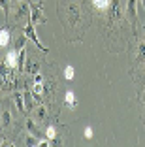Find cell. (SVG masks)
<instances>
[{"instance_id":"cell-1","label":"cell","mask_w":145,"mask_h":147,"mask_svg":"<svg viewBox=\"0 0 145 147\" xmlns=\"http://www.w3.org/2000/svg\"><path fill=\"white\" fill-rule=\"evenodd\" d=\"M30 6V23H45V15H43V2H28Z\"/></svg>"},{"instance_id":"cell-5","label":"cell","mask_w":145,"mask_h":147,"mask_svg":"<svg viewBox=\"0 0 145 147\" xmlns=\"http://www.w3.org/2000/svg\"><path fill=\"white\" fill-rule=\"evenodd\" d=\"M9 42H11V34H9V28H0V47H8Z\"/></svg>"},{"instance_id":"cell-8","label":"cell","mask_w":145,"mask_h":147,"mask_svg":"<svg viewBox=\"0 0 145 147\" xmlns=\"http://www.w3.org/2000/svg\"><path fill=\"white\" fill-rule=\"evenodd\" d=\"M64 106L66 108H70V109H74L77 106V100H76V94H74L72 91H68L66 94H64Z\"/></svg>"},{"instance_id":"cell-12","label":"cell","mask_w":145,"mask_h":147,"mask_svg":"<svg viewBox=\"0 0 145 147\" xmlns=\"http://www.w3.org/2000/svg\"><path fill=\"white\" fill-rule=\"evenodd\" d=\"M11 0H0V9L4 11V15H6V19H9V8H11Z\"/></svg>"},{"instance_id":"cell-17","label":"cell","mask_w":145,"mask_h":147,"mask_svg":"<svg viewBox=\"0 0 145 147\" xmlns=\"http://www.w3.org/2000/svg\"><path fill=\"white\" fill-rule=\"evenodd\" d=\"M25 72L26 74H32V76H34V74H38V64H36V62H28V66L25 68Z\"/></svg>"},{"instance_id":"cell-6","label":"cell","mask_w":145,"mask_h":147,"mask_svg":"<svg viewBox=\"0 0 145 147\" xmlns=\"http://www.w3.org/2000/svg\"><path fill=\"white\" fill-rule=\"evenodd\" d=\"M32 96H34V94L25 89V92H23V98H25V108H26V111H32V109H34V100H36V98H32Z\"/></svg>"},{"instance_id":"cell-20","label":"cell","mask_w":145,"mask_h":147,"mask_svg":"<svg viewBox=\"0 0 145 147\" xmlns=\"http://www.w3.org/2000/svg\"><path fill=\"white\" fill-rule=\"evenodd\" d=\"M4 83H6V74H2V72H0V89L4 87Z\"/></svg>"},{"instance_id":"cell-7","label":"cell","mask_w":145,"mask_h":147,"mask_svg":"<svg viewBox=\"0 0 145 147\" xmlns=\"http://www.w3.org/2000/svg\"><path fill=\"white\" fill-rule=\"evenodd\" d=\"M0 125H2V128H9V125H11V111L9 109H4L0 113Z\"/></svg>"},{"instance_id":"cell-15","label":"cell","mask_w":145,"mask_h":147,"mask_svg":"<svg viewBox=\"0 0 145 147\" xmlns=\"http://www.w3.org/2000/svg\"><path fill=\"white\" fill-rule=\"evenodd\" d=\"M92 4L98 9H107L111 6V0H92Z\"/></svg>"},{"instance_id":"cell-10","label":"cell","mask_w":145,"mask_h":147,"mask_svg":"<svg viewBox=\"0 0 145 147\" xmlns=\"http://www.w3.org/2000/svg\"><path fill=\"white\" fill-rule=\"evenodd\" d=\"M136 4H138V0H128V2H126V13H128L132 19H136V15H138Z\"/></svg>"},{"instance_id":"cell-3","label":"cell","mask_w":145,"mask_h":147,"mask_svg":"<svg viewBox=\"0 0 145 147\" xmlns=\"http://www.w3.org/2000/svg\"><path fill=\"white\" fill-rule=\"evenodd\" d=\"M32 94H34L36 102H40V96L43 94V78H42V74H34V87H32Z\"/></svg>"},{"instance_id":"cell-13","label":"cell","mask_w":145,"mask_h":147,"mask_svg":"<svg viewBox=\"0 0 145 147\" xmlns=\"http://www.w3.org/2000/svg\"><path fill=\"white\" fill-rule=\"evenodd\" d=\"M34 115H36V119H38V121H45V117H47V109L43 108V106H40V108H36Z\"/></svg>"},{"instance_id":"cell-18","label":"cell","mask_w":145,"mask_h":147,"mask_svg":"<svg viewBox=\"0 0 145 147\" xmlns=\"http://www.w3.org/2000/svg\"><path fill=\"white\" fill-rule=\"evenodd\" d=\"M138 59H145V43H140V47H138Z\"/></svg>"},{"instance_id":"cell-14","label":"cell","mask_w":145,"mask_h":147,"mask_svg":"<svg viewBox=\"0 0 145 147\" xmlns=\"http://www.w3.org/2000/svg\"><path fill=\"white\" fill-rule=\"evenodd\" d=\"M74 76H76V70H74V66L68 64L66 68H64V79H66V81H72Z\"/></svg>"},{"instance_id":"cell-19","label":"cell","mask_w":145,"mask_h":147,"mask_svg":"<svg viewBox=\"0 0 145 147\" xmlns=\"http://www.w3.org/2000/svg\"><path fill=\"white\" fill-rule=\"evenodd\" d=\"M92 136H94L92 128H90V126H87V128H85V138H87V140H92Z\"/></svg>"},{"instance_id":"cell-4","label":"cell","mask_w":145,"mask_h":147,"mask_svg":"<svg viewBox=\"0 0 145 147\" xmlns=\"http://www.w3.org/2000/svg\"><path fill=\"white\" fill-rule=\"evenodd\" d=\"M4 62H6V66H8L9 70H13V68H19V51H17V49H13V51H9L8 55H6Z\"/></svg>"},{"instance_id":"cell-21","label":"cell","mask_w":145,"mask_h":147,"mask_svg":"<svg viewBox=\"0 0 145 147\" xmlns=\"http://www.w3.org/2000/svg\"><path fill=\"white\" fill-rule=\"evenodd\" d=\"M143 2H145V0H143Z\"/></svg>"},{"instance_id":"cell-16","label":"cell","mask_w":145,"mask_h":147,"mask_svg":"<svg viewBox=\"0 0 145 147\" xmlns=\"http://www.w3.org/2000/svg\"><path fill=\"white\" fill-rule=\"evenodd\" d=\"M45 136H47V140H51V142H53V140H55L57 138V128H55V126H47V130H45Z\"/></svg>"},{"instance_id":"cell-9","label":"cell","mask_w":145,"mask_h":147,"mask_svg":"<svg viewBox=\"0 0 145 147\" xmlns=\"http://www.w3.org/2000/svg\"><path fill=\"white\" fill-rule=\"evenodd\" d=\"M25 126H26V130H28L30 134H34V136H38V138H42V134H40V130L36 128V123H34V119H26L25 121Z\"/></svg>"},{"instance_id":"cell-2","label":"cell","mask_w":145,"mask_h":147,"mask_svg":"<svg viewBox=\"0 0 145 147\" xmlns=\"http://www.w3.org/2000/svg\"><path fill=\"white\" fill-rule=\"evenodd\" d=\"M23 34L26 36V40H30V42H34L36 45H38V47L43 51V53H47V51H49V49H47L45 45H43V43L40 42L38 34H36V28H34V23H26V25H25V30H23Z\"/></svg>"},{"instance_id":"cell-11","label":"cell","mask_w":145,"mask_h":147,"mask_svg":"<svg viewBox=\"0 0 145 147\" xmlns=\"http://www.w3.org/2000/svg\"><path fill=\"white\" fill-rule=\"evenodd\" d=\"M13 100H15V104H17L19 111H23V113H25V111H26V108H25V98H23V94H21V92H15V94H13Z\"/></svg>"}]
</instances>
